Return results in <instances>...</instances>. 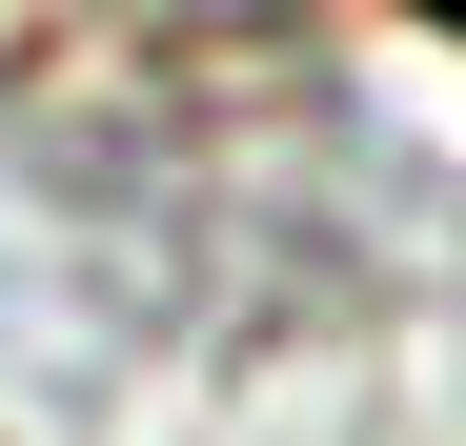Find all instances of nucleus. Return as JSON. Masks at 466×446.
<instances>
[{
	"label": "nucleus",
	"mask_w": 466,
	"mask_h": 446,
	"mask_svg": "<svg viewBox=\"0 0 466 446\" xmlns=\"http://www.w3.org/2000/svg\"><path fill=\"white\" fill-rule=\"evenodd\" d=\"M426 21H446V41H466V0H426Z\"/></svg>",
	"instance_id": "1"
}]
</instances>
